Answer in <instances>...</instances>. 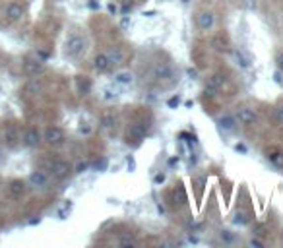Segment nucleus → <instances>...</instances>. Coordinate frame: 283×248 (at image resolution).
I'll return each instance as SVG.
<instances>
[{
    "label": "nucleus",
    "mask_w": 283,
    "mask_h": 248,
    "mask_svg": "<svg viewBox=\"0 0 283 248\" xmlns=\"http://www.w3.org/2000/svg\"><path fill=\"white\" fill-rule=\"evenodd\" d=\"M88 47H90V41L84 33H70L64 43V54L68 58H82L88 52Z\"/></svg>",
    "instance_id": "1"
},
{
    "label": "nucleus",
    "mask_w": 283,
    "mask_h": 248,
    "mask_svg": "<svg viewBox=\"0 0 283 248\" xmlns=\"http://www.w3.org/2000/svg\"><path fill=\"white\" fill-rule=\"evenodd\" d=\"M153 80L161 86V88H171L179 82V72L175 70V66L167 64V62H161L157 64L155 70H153Z\"/></svg>",
    "instance_id": "2"
},
{
    "label": "nucleus",
    "mask_w": 283,
    "mask_h": 248,
    "mask_svg": "<svg viewBox=\"0 0 283 248\" xmlns=\"http://www.w3.org/2000/svg\"><path fill=\"white\" fill-rule=\"evenodd\" d=\"M149 130H151L149 120H136V122H132V124L128 126L126 140H128V142H134V144H140L142 140H145V136L149 134Z\"/></svg>",
    "instance_id": "3"
},
{
    "label": "nucleus",
    "mask_w": 283,
    "mask_h": 248,
    "mask_svg": "<svg viewBox=\"0 0 283 248\" xmlns=\"http://www.w3.org/2000/svg\"><path fill=\"white\" fill-rule=\"evenodd\" d=\"M43 142L50 148H60L66 142V134L60 126H47L43 132Z\"/></svg>",
    "instance_id": "4"
},
{
    "label": "nucleus",
    "mask_w": 283,
    "mask_h": 248,
    "mask_svg": "<svg viewBox=\"0 0 283 248\" xmlns=\"http://www.w3.org/2000/svg\"><path fill=\"white\" fill-rule=\"evenodd\" d=\"M48 184H50V175L43 169H35L27 179V186H31L35 190H45L48 188Z\"/></svg>",
    "instance_id": "5"
},
{
    "label": "nucleus",
    "mask_w": 283,
    "mask_h": 248,
    "mask_svg": "<svg viewBox=\"0 0 283 248\" xmlns=\"http://www.w3.org/2000/svg\"><path fill=\"white\" fill-rule=\"evenodd\" d=\"M235 118H236V122H238L240 126H252V124H256L258 114H256V111H254L252 107L242 105V107H236Z\"/></svg>",
    "instance_id": "6"
},
{
    "label": "nucleus",
    "mask_w": 283,
    "mask_h": 248,
    "mask_svg": "<svg viewBox=\"0 0 283 248\" xmlns=\"http://www.w3.org/2000/svg\"><path fill=\"white\" fill-rule=\"evenodd\" d=\"M24 16H25V8H24V4H22V2L12 0V2H8V4H6V8H4V18H6L10 23L20 22Z\"/></svg>",
    "instance_id": "7"
},
{
    "label": "nucleus",
    "mask_w": 283,
    "mask_h": 248,
    "mask_svg": "<svg viewBox=\"0 0 283 248\" xmlns=\"http://www.w3.org/2000/svg\"><path fill=\"white\" fill-rule=\"evenodd\" d=\"M196 25L204 33L212 31L213 27H215V14H213L212 10H200L198 16H196Z\"/></svg>",
    "instance_id": "8"
},
{
    "label": "nucleus",
    "mask_w": 283,
    "mask_h": 248,
    "mask_svg": "<svg viewBox=\"0 0 283 248\" xmlns=\"http://www.w3.org/2000/svg\"><path fill=\"white\" fill-rule=\"evenodd\" d=\"M24 146L25 148H29V149H35V148H39L41 144H43V134L35 128V126H29L27 130L24 132Z\"/></svg>",
    "instance_id": "9"
},
{
    "label": "nucleus",
    "mask_w": 283,
    "mask_h": 248,
    "mask_svg": "<svg viewBox=\"0 0 283 248\" xmlns=\"http://www.w3.org/2000/svg\"><path fill=\"white\" fill-rule=\"evenodd\" d=\"M72 171H74V167H72L68 161H54V163L50 165V175H52L56 181H64Z\"/></svg>",
    "instance_id": "10"
},
{
    "label": "nucleus",
    "mask_w": 283,
    "mask_h": 248,
    "mask_svg": "<svg viewBox=\"0 0 283 248\" xmlns=\"http://www.w3.org/2000/svg\"><path fill=\"white\" fill-rule=\"evenodd\" d=\"M227 84V78H225V74L223 72H215L210 76V80H208V84H206V93H210V95H215L217 91L223 90V86Z\"/></svg>",
    "instance_id": "11"
},
{
    "label": "nucleus",
    "mask_w": 283,
    "mask_h": 248,
    "mask_svg": "<svg viewBox=\"0 0 283 248\" xmlns=\"http://www.w3.org/2000/svg\"><path fill=\"white\" fill-rule=\"evenodd\" d=\"M169 205L171 207H183L185 203H187V192H185V188L179 184V186H175L171 192H169Z\"/></svg>",
    "instance_id": "12"
},
{
    "label": "nucleus",
    "mask_w": 283,
    "mask_h": 248,
    "mask_svg": "<svg viewBox=\"0 0 283 248\" xmlns=\"http://www.w3.org/2000/svg\"><path fill=\"white\" fill-rule=\"evenodd\" d=\"M43 70H45V64H43V60H39V58H27L24 62V74L29 76V78L43 74Z\"/></svg>",
    "instance_id": "13"
},
{
    "label": "nucleus",
    "mask_w": 283,
    "mask_h": 248,
    "mask_svg": "<svg viewBox=\"0 0 283 248\" xmlns=\"http://www.w3.org/2000/svg\"><path fill=\"white\" fill-rule=\"evenodd\" d=\"M210 45L215 52H223V54H227V52H231L233 49H231V43H229V39L225 37V35H215L212 37V41H210Z\"/></svg>",
    "instance_id": "14"
},
{
    "label": "nucleus",
    "mask_w": 283,
    "mask_h": 248,
    "mask_svg": "<svg viewBox=\"0 0 283 248\" xmlns=\"http://www.w3.org/2000/svg\"><path fill=\"white\" fill-rule=\"evenodd\" d=\"M94 68L95 72H99V74H107L109 70H111V62H109V56H107V52H97L94 58Z\"/></svg>",
    "instance_id": "15"
},
{
    "label": "nucleus",
    "mask_w": 283,
    "mask_h": 248,
    "mask_svg": "<svg viewBox=\"0 0 283 248\" xmlns=\"http://www.w3.org/2000/svg\"><path fill=\"white\" fill-rule=\"evenodd\" d=\"M107 56H109L111 66H118V64H122V62L126 60V52H124L122 47H111V49L107 50Z\"/></svg>",
    "instance_id": "16"
},
{
    "label": "nucleus",
    "mask_w": 283,
    "mask_h": 248,
    "mask_svg": "<svg viewBox=\"0 0 283 248\" xmlns=\"http://www.w3.org/2000/svg\"><path fill=\"white\" fill-rule=\"evenodd\" d=\"M8 190H10V194L14 198H22L25 192H27V182L22 181V179H16V181H12L8 184Z\"/></svg>",
    "instance_id": "17"
},
{
    "label": "nucleus",
    "mask_w": 283,
    "mask_h": 248,
    "mask_svg": "<svg viewBox=\"0 0 283 248\" xmlns=\"http://www.w3.org/2000/svg\"><path fill=\"white\" fill-rule=\"evenodd\" d=\"M217 124H219V128H221V130H225V132H233L238 122H236L235 114H223V116L217 120Z\"/></svg>",
    "instance_id": "18"
},
{
    "label": "nucleus",
    "mask_w": 283,
    "mask_h": 248,
    "mask_svg": "<svg viewBox=\"0 0 283 248\" xmlns=\"http://www.w3.org/2000/svg\"><path fill=\"white\" fill-rule=\"evenodd\" d=\"M4 140H6V144H8L10 148H16V146H18L20 136H18V130H16L14 124H8V126H6V130H4Z\"/></svg>",
    "instance_id": "19"
},
{
    "label": "nucleus",
    "mask_w": 283,
    "mask_h": 248,
    "mask_svg": "<svg viewBox=\"0 0 283 248\" xmlns=\"http://www.w3.org/2000/svg\"><path fill=\"white\" fill-rule=\"evenodd\" d=\"M268 161L274 165V167H278V169H283V151L282 149H276V148H272V149H268Z\"/></svg>",
    "instance_id": "20"
},
{
    "label": "nucleus",
    "mask_w": 283,
    "mask_h": 248,
    "mask_svg": "<svg viewBox=\"0 0 283 248\" xmlns=\"http://www.w3.org/2000/svg\"><path fill=\"white\" fill-rule=\"evenodd\" d=\"M219 241L223 243V245H235L236 243V237L233 231H229V229H221L219 231Z\"/></svg>",
    "instance_id": "21"
},
{
    "label": "nucleus",
    "mask_w": 283,
    "mask_h": 248,
    "mask_svg": "<svg viewBox=\"0 0 283 248\" xmlns=\"http://www.w3.org/2000/svg\"><path fill=\"white\" fill-rule=\"evenodd\" d=\"M115 82L120 86H130L134 82V76H132V72H118L115 74Z\"/></svg>",
    "instance_id": "22"
},
{
    "label": "nucleus",
    "mask_w": 283,
    "mask_h": 248,
    "mask_svg": "<svg viewBox=\"0 0 283 248\" xmlns=\"http://www.w3.org/2000/svg\"><path fill=\"white\" fill-rule=\"evenodd\" d=\"M117 245L118 247H122V248H134V247H138V241H136L132 235H124V237H120V239H118Z\"/></svg>",
    "instance_id": "23"
},
{
    "label": "nucleus",
    "mask_w": 283,
    "mask_h": 248,
    "mask_svg": "<svg viewBox=\"0 0 283 248\" xmlns=\"http://www.w3.org/2000/svg\"><path fill=\"white\" fill-rule=\"evenodd\" d=\"M101 126H103L105 130L115 128V114H111V113L103 114V116H101Z\"/></svg>",
    "instance_id": "24"
},
{
    "label": "nucleus",
    "mask_w": 283,
    "mask_h": 248,
    "mask_svg": "<svg viewBox=\"0 0 283 248\" xmlns=\"http://www.w3.org/2000/svg\"><path fill=\"white\" fill-rule=\"evenodd\" d=\"M248 221H250V217H248V213H244V211H236L235 215H233V223L238 227L248 225Z\"/></svg>",
    "instance_id": "25"
},
{
    "label": "nucleus",
    "mask_w": 283,
    "mask_h": 248,
    "mask_svg": "<svg viewBox=\"0 0 283 248\" xmlns=\"http://www.w3.org/2000/svg\"><path fill=\"white\" fill-rule=\"evenodd\" d=\"M233 52H235V58H236V62L240 64V68H244V70H246V68H250V60L242 54V50H233Z\"/></svg>",
    "instance_id": "26"
},
{
    "label": "nucleus",
    "mask_w": 283,
    "mask_h": 248,
    "mask_svg": "<svg viewBox=\"0 0 283 248\" xmlns=\"http://www.w3.org/2000/svg\"><path fill=\"white\" fill-rule=\"evenodd\" d=\"M167 105H169V109H177V107L181 105V95H173V97L167 101Z\"/></svg>",
    "instance_id": "27"
},
{
    "label": "nucleus",
    "mask_w": 283,
    "mask_h": 248,
    "mask_svg": "<svg viewBox=\"0 0 283 248\" xmlns=\"http://www.w3.org/2000/svg\"><path fill=\"white\" fill-rule=\"evenodd\" d=\"M276 66H278V70H280V72L283 74V50L276 54Z\"/></svg>",
    "instance_id": "28"
},
{
    "label": "nucleus",
    "mask_w": 283,
    "mask_h": 248,
    "mask_svg": "<svg viewBox=\"0 0 283 248\" xmlns=\"http://www.w3.org/2000/svg\"><path fill=\"white\" fill-rule=\"evenodd\" d=\"M88 169H90V163H80V165H76L74 173H78V175H80V173H86Z\"/></svg>",
    "instance_id": "29"
},
{
    "label": "nucleus",
    "mask_w": 283,
    "mask_h": 248,
    "mask_svg": "<svg viewBox=\"0 0 283 248\" xmlns=\"http://www.w3.org/2000/svg\"><path fill=\"white\" fill-rule=\"evenodd\" d=\"M248 247H256V248H262L264 247V241H260L256 237H252L250 241H248Z\"/></svg>",
    "instance_id": "30"
},
{
    "label": "nucleus",
    "mask_w": 283,
    "mask_h": 248,
    "mask_svg": "<svg viewBox=\"0 0 283 248\" xmlns=\"http://www.w3.org/2000/svg\"><path fill=\"white\" fill-rule=\"evenodd\" d=\"M165 173H157V175H155V177H153V184H163V182H165Z\"/></svg>",
    "instance_id": "31"
},
{
    "label": "nucleus",
    "mask_w": 283,
    "mask_h": 248,
    "mask_svg": "<svg viewBox=\"0 0 283 248\" xmlns=\"http://www.w3.org/2000/svg\"><path fill=\"white\" fill-rule=\"evenodd\" d=\"M254 235H256V237H264V235H266V227L256 225V227H254Z\"/></svg>",
    "instance_id": "32"
},
{
    "label": "nucleus",
    "mask_w": 283,
    "mask_h": 248,
    "mask_svg": "<svg viewBox=\"0 0 283 248\" xmlns=\"http://www.w3.org/2000/svg\"><path fill=\"white\" fill-rule=\"evenodd\" d=\"M235 151L242 153V155H246V153H248V149H246V146H244V144H236V146H235Z\"/></svg>",
    "instance_id": "33"
},
{
    "label": "nucleus",
    "mask_w": 283,
    "mask_h": 248,
    "mask_svg": "<svg viewBox=\"0 0 283 248\" xmlns=\"http://www.w3.org/2000/svg\"><path fill=\"white\" fill-rule=\"evenodd\" d=\"M282 76H283V74L280 72V70H278V72L274 74V80H276V84H280V86L283 84V78H282Z\"/></svg>",
    "instance_id": "34"
},
{
    "label": "nucleus",
    "mask_w": 283,
    "mask_h": 248,
    "mask_svg": "<svg viewBox=\"0 0 283 248\" xmlns=\"http://www.w3.org/2000/svg\"><path fill=\"white\" fill-rule=\"evenodd\" d=\"M242 4H244L246 8H250V10L256 8V0H242Z\"/></svg>",
    "instance_id": "35"
},
{
    "label": "nucleus",
    "mask_w": 283,
    "mask_h": 248,
    "mask_svg": "<svg viewBox=\"0 0 283 248\" xmlns=\"http://www.w3.org/2000/svg\"><path fill=\"white\" fill-rule=\"evenodd\" d=\"M88 8H90V10H99V2H97V0H90V2H88Z\"/></svg>",
    "instance_id": "36"
},
{
    "label": "nucleus",
    "mask_w": 283,
    "mask_h": 248,
    "mask_svg": "<svg viewBox=\"0 0 283 248\" xmlns=\"http://www.w3.org/2000/svg\"><path fill=\"white\" fill-rule=\"evenodd\" d=\"M37 54H39V60H43V62H45V60L48 58V52H47V50H39Z\"/></svg>",
    "instance_id": "37"
},
{
    "label": "nucleus",
    "mask_w": 283,
    "mask_h": 248,
    "mask_svg": "<svg viewBox=\"0 0 283 248\" xmlns=\"http://www.w3.org/2000/svg\"><path fill=\"white\" fill-rule=\"evenodd\" d=\"M189 76L192 80H196V78H198V70H196V68H189Z\"/></svg>",
    "instance_id": "38"
},
{
    "label": "nucleus",
    "mask_w": 283,
    "mask_h": 248,
    "mask_svg": "<svg viewBox=\"0 0 283 248\" xmlns=\"http://www.w3.org/2000/svg\"><path fill=\"white\" fill-rule=\"evenodd\" d=\"M276 113H278V118L283 122V103L282 105H278V109H276Z\"/></svg>",
    "instance_id": "39"
},
{
    "label": "nucleus",
    "mask_w": 283,
    "mask_h": 248,
    "mask_svg": "<svg viewBox=\"0 0 283 248\" xmlns=\"http://www.w3.org/2000/svg\"><path fill=\"white\" fill-rule=\"evenodd\" d=\"M107 8H109V12H111V14H117V12H118V8L115 6V4H113V2H111V4L107 6Z\"/></svg>",
    "instance_id": "40"
},
{
    "label": "nucleus",
    "mask_w": 283,
    "mask_h": 248,
    "mask_svg": "<svg viewBox=\"0 0 283 248\" xmlns=\"http://www.w3.org/2000/svg\"><path fill=\"white\" fill-rule=\"evenodd\" d=\"M179 163V157H171L169 159V167H173V165H177Z\"/></svg>",
    "instance_id": "41"
},
{
    "label": "nucleus",
    "mask_w": 283,
    "mask_h": 248,
    "mask_svg": "<svg viewBox=\"0 0 283 248\" xmlns=\"http://www.w3.org/2000/svg\"><path fill=\"white\" fill-rule=\"evenodd\" d=\"M122 4H132V0H120Z\"/></svg>",
    "instance_id": "42"
},
{
    "label": "nucleus",
    "mask_w": 283,
    "mask_h": 248,
    "mask_svg": "<svg viewBox=\"0 0 283 248\" xmlns=\"http://www.w3.org/2000/svg\"><path fill=\"white\" fill-rule=\"evenodd\" d=\"M181 2H183V4H190V2H192V0H181Z\"/></svg>",
    "instance_id": "43"
},
{
    "label": "nucleus",
    "mask_w": 283,
    "mask_h": 248,
    "mask_svg": "<svg viewBox=\"0 0 283 248\" xmlns=\"http://www.w3.org/2000/svg\"><path fill=\"white\" fill-rule=\"evenodd\" d=\"M0 159H2V151H0Z\"/></svg>",
    "instance_id": "44"
}]
</instances>
